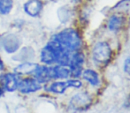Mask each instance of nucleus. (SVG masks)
Returning a JSON list of instances; mask_svg holds the SVG:
<instances>
[{
  "instance_id": "6e6552de",
  "label": "nucleus",
  "mask_w": 130,
  "mask_h": 113,
  "mask_svg": "<svg viewBox=\"0 0 130 113\" xmlns=\"http://www.w3.org/2000/svg\"><path fill=\"white\" fill-rule=\"evenodd\" d=\"M35 79L39 83H44L52 80V70L51 67H47L45 65H38L36 70L34 72Z\"/></svg>"
},
{
  "instance_id": "423d86ee",
  "label": "nucleus",
  "mask_w": 130,
  "mask_h": 113,
  "mask_svg": "<svg viewBox=\"0 0 130 113\" xmlns=\"http://www.w3.org/2000/svg\"><path fill=\"white\" fill-rule=\"evenodd\" d=\"M41 88V83H39L36 79H33V78H27V79L21 80V81H19V85H18V89L22 94L34 93L40 90Z\"/></svg>"
},
{
  "instance_id": "20e7f679",
  "label": "nucleus",
  "mask_w": 130,
  "mask_h": 113,
  "mask_svg": "<svg viewBox=\"0 0 130 113\" xmlns=\"http://www.w3.org/2000/svg\"><path fill=\"white\" fill-rule=\"evenodd\" d=\"M22 40L14 34H9L2 38V46L7 53H14L21 48Z\"/></svg>"
},
{
  "instance_id": "6ab92c4d",
  "label": "nucleus",
  "mask_w": 130,
  "mask_h": 113,
  "mask_svg": "<svg viewBox=\"0 0 130 113\" xmlns=\"http://www.w3.org/2000/svg\"><path fill=\"white\" fill-rule=\"evenodd\" d=\"M74 1H79V0H74Z\"/></svg>"
},
{
  "instance_id": "39448f33",
  "label": "nucleus",
  "mask_w": 130,
  "mask_h": 113,
  "mask_svg": "<svg viewBox=\"0 0 130 113\" xmlns=\"http://www.w3.org/2000/svg\"><path fill=\"white\" fill-rule=\"evenodd\" d=\"M84 63V55L82 52H75L71 56L70 62H69V67H70L71 75L74 78H78L82 73V67Z\"/></svg>"
},
{
  "instance_id": "f8f14e48",
  "label": "nucleus",
  "mask_w": 130,
  "mask_h": 113,
  "mask_svg": "<svg viewBox=\"0 0 130 113\" xmlns=\"http://www.w3.org/2000/svg\"><path fill=\"white\" fill-rule=\"evenodd\" d=\"M37 64L35 63H30V62H23L22 64L19 65L17 67L14 68V72L16 74H28V73H34L35 71L36 70V68L38 67Z\"/></svg>"
},
{
  "instance_id": "0eeeda50",
  "label": "nucleus",
  "mask_w": 130,
  "mask_h": 113,
  "mask_svg": "<svg viewBox=\"0 0 130 113\" xmlns=\"http://www.w3.org/2000/svg\"><path fill=\"white\" fill-rule=\"evenodd\" d=\"M25 12L31 17H36L43 10V3L41 0H28L23 5Z\"/></svg>"
},
{
  "instance_id": "f3484780",
  "label": "nucleus",
  "mask_w": 130,
  "mask_h": 113,
  "mask_svg": "<svg viewBox=\"0 0 130 113\" xmlns=\"http://www.w3.org/2000/svg\"><path fill=\"white\" fill-rule=\"evenodd\" d=\"M67 87H74V88H80L82 87V82L78 80H68L67 81Z\"/></svg>"
},
{
  "instance_id": "f03ea898",
  "label": "nucleus",
  "mask_w": 130,
  "mask_h": 113,
  "mask_svg": "<svg viewBox=\"0 0 130 113\" xmlns=\"http://www.w3.org/2000/svg\"><path fill=\"white\" fill-rule=\"evenodd\" d=\"M92 56L96 63L99 65H107L111 58V49L106 42L96 43L92 50Z\"/></svg>"
},
{
  "instance_id": "2eb2a0df",
  "label": "nucleus",
  "mask_w": 130,
  "mask_h": 113,
  "mask_svg": "<svg viewBox=\"0 0 130 113\" xmlns=\"http://www.w3.org/2000/svg\"><path fill=\"white\" fill-rule=\"evenodd\" d=\"M67 81H57L49 87V90L55 94H63L67 88Z\"/></svg>"
},
{
  "instance_id": "9b49d317",
  "label": "nucleus",
  "mask_w": 130,
  "mask_h": 113,
  "mask_svg": "<svg viewBox=\"0 0 130 113\" xmlns=\"http://www.w3.org/2000/svg\"><path fill=\"white\" fill-rule=\"evenodd\" d=\"M34 50L30 47H24L20 50V51L12 58V59L20 62H29L34 58Z\"/></svg>"
},
{
  "instance_id": "a211bd4d",
  "label": "nucleus",
  "mask_w": 130,
  "mask_h": 113,
  "mask_svg": "<svg viewBox=\"0 0 130 113\" xmlns=\"http://www.w3.org/2000/svg\"><path fill=\"white\" fill-rule=\"evenodd\" d=\"M123 69L124 72L127 74L130 75V56L129 58H127L124 61V65H123Z\"/></svg>"
},
{
  "instance_id": "1a4fd4ad",
  "label": "nucleus",
  "mask_w": 130,
  "mask_h": 113,
  "mask_svg": "<svg viewBox=\"0 0 130 113\" xmlns=\"http://www.w3.org/2000/svg\"><path fill=\"white\" fill-rule=\"evenodd\" d=\"M52 79H67L71 75L69 65H58L54 67H51Z\"/></svg>"
},
{
  "instance_id": "9d476101",
  "label": "nucleus",
  "mask_w": 130,
  "mask_h": 113,
  "mask_svg": "<svg viewBox=\"0 0 130 113\" xmlns=\"http://www.w3.org/2000/svg\"><path fill=\"white\" fill-rule=\"evenodd\" d=\"M19 80L14 73H6L4 76V87L8 92H13L18 89Z\"/></svg>"
},
{
  "instance_id": "4468645a",
  "label": "nucleus",
  "mask_w": 130,
  "mask_h": 113,
  "mask_svg": "<svg viewBox=\"0 0 130 113\" xmlns=\"http://www.w3.org/2000/svg\"><path fill=\"white\" fill-rule=\"evenodd\" d=\"M123 25V18L120 15H112L108 21V29L111 32L120 30Z\"/></svg>"
},
{
  "instance_id": "7ed1b4c3",
  "label": "nucleus",
  "mask_w": 130,
  "mask_h": 113,
  "mask_svg": "<svg viewBox=\"0 0 130 113\" xmlns=\"http://www.w3.org/2000/svg\"><path fill=\"white\" fill-rule=\"evenodd\" d=\"M92 103L91 96L86 92H80L74 95L69 102L70 107L75 111H84L90 107Z\"/></svg>"
},
{
  "instance_id": "ddd939ff",
  "label": "nucleus",
  "mask_w": 130,
  "mask_h": 113,
  "mask_svg": "<svg viewBox=\"0 0 130 113\" xmlns=\"http://www.w3.org/2000/svg\"><path fill=\"white\" fill-rule=\"evenodd\" d=\"M82 77L93 87H96L100 83L99 76H98V72H95L94 70H91V69H87V70L84 71L83 73H82Z\"/></svg>"
},
{
  "instance_id": "f257e3e1",
  "label": "nucleus",
  "mask_w": 130,
  "mask_h": 113,
  "mask_svg": "<svg viewBox=\"0 0 130 113\" xmlns=\"http://www.w3.org/2000/svg\"><path fill=\"white\" fill-rule=\"evenodd\" d=\"M67 51H75L82 46V37L74 28H67L62 30L52 37Z\"/></svg>"
},
{
  "instance_id": "dca6fc26",
  "label": "nucleus",
  "mask_w": 130,
  "mask_h": 113,
  "mask_svg": "<svg viewBox=\"0 0 130 113\" xmlns=\"http://www.w3.org/2000/svg\"><path fill=\"white\" fill-rule=\"evenodd\" d=\"M13 7L12 0H0V14L7 15L11 12Z\"/></svg>"
}]
</instances>
